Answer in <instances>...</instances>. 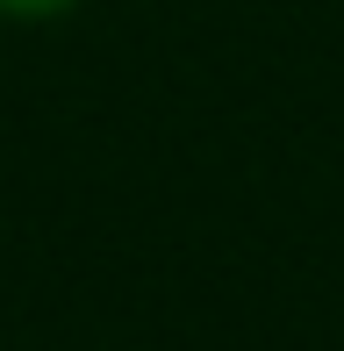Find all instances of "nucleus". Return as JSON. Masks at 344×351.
Returning a JSON list of instances; mask_svg holds the SVG:
<instances>
[{"label":"nucleus","mask_w":344,"mask_h":351,"mask_svg":"<svg viewBox=\"0 0 344 351\" xmlns=\"http://www.w3.org/2000/svg\"><path fill=\"white\" fill-rule=\"evenodd\" d=\"M65 8H79V0H0V14H29V22L36 14H65Z\"/></svg>","instance_id":"1"}]
</instances>
